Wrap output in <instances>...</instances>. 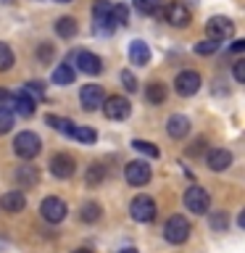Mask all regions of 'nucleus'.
<instances>
[{"instance_id":"f257e3e1","label":"nucleus","mask_w":245,"mask_h":253,"mask_svg":"<svg viewBox=\"0 0 245 253\" xmlns=\"http://www.w3.org/2000/svg\"><path fill=\"white\" fill-rule=\"evenodd\" d=\"M40 150H42V140L37 137L35 132H19L13 140V153L24 158V161H29V158H35Z\"/></svg>"},{"instance_id":"f03ea898","label":"nucleus","mask_w":245,"mask_h":253,"mask_svg":"<svg viewBox=\"0 0 245 253\" xmlns=\"http://www.w3.org/2000/svg\"><path fill=\"white\" fill-rule=\"evenodd\" d=\"M129 211H132V219L134 221L148 224V221L156 219V201H153V198H148V195H137V198H132Z\"/></svg>"},{"instance_id":"7ed1b4c3","label":"nucleus","mask_w":245,"mask_h":253,"mask_svg":"<svg viewBox=\"0 0 245 253\" xmlns=\"http://www.w3.org/2000/svg\"><path fill=\"white\" fill-rule=\"evenodd\" d=\"M163 237H166L169 243H174V245L185 243L187 237H190V221L182 216V213L171 216L169 221H166V227H163Z\"/></svg>"},{"instance_id":"20e7f679","label":"nucleus","mask_w":245,"mask_h":253,"mask_svg":"<svg viewBox=\"0 0 245 253\" xmlns=\"http://www.w3.org/2000/svg\"><path fill=\"white\" fill-rule=\"evenodd\" d=\"M103 114H106L111 122H124L126 116L132 114V103L126 98H119V95H111V98L103 100Z\"/></svg>"},{"instance_id":"39448f33","label":"nucleus","mask_w":245,"mask_h":253,"mask_svg":"<svg viewBox=\"0 0 245 253\" xmlns=\"http://www.w3.org/2000/svg\"><path fill=\"white\" fill-rule=\"evenodd\" d=\"M185 206H187V211H193V213H208V209H211V195H208V190L193 185V187L185 193Z\"/></svg>"},{"instance_id":"423d86ee","label":"nucleus","mask_w":245,"mask_h":253,"mask_svg":"<svg viewBox=\"0 0 245 253\" xmlns=\"http://www.w3.org/2000/svg\"><path fill=\"white\" fill-rule=\"evenodd\" d=\"M66 211H69L66 201H63V198H55V195L45 198V201L40 203V213H42V219L50 221V224H58V221L66 219Z\"/></svg>"},{"instance_id":"0eeeda50","label":"nucleus","mask_w":245,"mask_h":253,"mask_svg":"<svg viewBox=\"0 0 245 253\" xmlns=\"http://www.w3.org/2000/svg\"><path fill=\"white\" fill-rule=\"evenodd\" d=\"M111 5L108 0H98V3L92 5V16H95V32L98 35H111L114 32V19H111Z\"/></svg>"},{"instance_id":"6e6552de","label":"nucleus","mask_w":245,"mask_h":253,"mask_svg":"<svg viewBox=\"0 0 245 253\" xmlns=\"http://www.w3.org/2000/svg\"><path fill=\"white\" fill-rule=\"evenodd\" d=\"M124 177L132 187H145L150 182V164L148 161H129L124 169Z\"/></svg>"},{"instance_id":"1a4fd4ad","label":"nucleus","mask_w":245,"mask_h":253,"mask_svg":"<svg viewBox=\"0 0 245 253\" xmlns=\"http://www.w3.org/2000/svg\"><path fill=\"white\" fill-rule=\"evenodd\" d=\"M205 32H208V40H216V42H224L235 35V24L224 19V16H213V19L205 24Z\"/></svg>"},{"instance_id":"9d476101","label":"nucleus","mask_w":245,"mask_h":253,"mask_svg":"<svg viewBox=\"0 0 245 253\" xmlns=\"http://www.w3.org/2000/svg\"><path fill=\"white\" fill-rule=\"evenodd\" d=\"M174 90H177L182 98H190L201 90V74L198 71H179L177 79H174Z\"/></svg>"},{"instance_id":"9b49d317","label":"nucleus","mask_w":245,"mask_h":253,"mask_svg":"<svg viewBox=\"0 0 245 253\" xmlns=\"http://www.w3.org/2000/svg\"><path fill=\"white\" fill-rule=\"evenodd\" d=\"M74 171H77V164H74V158H71L69 153H55L50 158V174H53V177L69 179Z\"/></svg>"},{"instance_id":"f8f14e48","label":"nucleus","mask_w":245,"mask_h":253,"mask_svg":"<svg viewBox=\"0 0 245 253\" xmlns=\"http://www.w3.org/2000/svg\"><path fill=\"white\" fill-rule=\"evenodd\" d=\"M79 100H82V108H84V111H95V108L103 106L106 92H103L100 84H84L82 92H79Z\"/></svg>"},{"instance_id":"ddd939ff","label":"nucleus","mask_w":245,"mask_h":253,"mask_svg":"<svg viewBox=\"0 0 245 253\" xmlns=\"http://www.w3.org/2000/svg\"><path fill=\"white\" fill-rule=\"evenodd\" d=\"M163 16L171 27H187L190 24V8L182 5V3H169L163 8Z\"/></svg>"},{"instance_id":"4468645a","label":"nucleus","mask_w":245,"mask_h":253,"mask_svg":"<svg viewBox=\"0 0 245 253\" xmlns=\"http://www.w3.org/2000/svg\"><path fill=\"white\" fill-rule=\"evenodd\" d=\"M166 132H169V137H174V140L187 137V132H190V119L182 116V114L169 116V122H166Z\"/></svg>"},{"instance_id":"2eb2a0df","label":"nucleus","mask_w":245,"mask_h":253,"mask_svg":"<svg viewBox=\"0 0 245 253\" xmlns=\"http://www.w3.org/2000/svg\"><path fill=\"white\" fill-rule=\"evenodd\" d=\"M0 206H3V211H8V213H19V211H24V206H27V198H24L21 190H8V193L0 198Z\"/></svg>"},{"instance_id":"dca6fc26","label":"nucleus","mask_w":245,"mask_h":253,"mask_svg":"<svg viewBox=\"0 0 245 253\" xmlns=\"http://www.w3.org/2000/svg\"><path fill=\"white\" fill-rule=\"evenodd\" d=\"M77 66H79V71H84V74H100V71H103V61L95 53L82 50V53H77Z\"/></svg>"},{"instance_id":"f3484780","label":"nucleus","mask_w":245,"mask_h":253,"mask_svg":"<svg viewBox=\"0 0 245 253\" xmlns=\"http://www.w3.org/2000/svg\"><path fill=\"white\" fill-rule=\"evenodd\" d=\"M129 61L134 66H148L150 63V47L142 40H132L129 42Z\"/></svg>"},{"instance_id":"a211bd4d","label":"nucleus","mask_w":245,"mask_h":253,"mask_svg":"<svg viewBox=\"0 0 245 253\" xmlns=\"http://www.w3.org/2000/svg\"><path fill=\"white\" fill-rule=\"evenodd\" d=\"M229 164H232V153L227 148H213L208 153V169L211 171H224V169H229Z\"/></svg>"},{"instance_id":"6ab92c4d","label":"nucleus","mask_w":245,"mask_h":253,"mask_svg":"<svg viewBox=\"0 0 245 253\" xmlns=\"http://www.w3.org/2000/svg\"><path fill=\"white\" fill-rule=\"evenodd\" d=\"M16 182H19L21 187H35L37 182H40V171H37V166H29V164H24L16 169Z\"/></svg>"},{"instance_id":"aec40b11","label":"nucleus","mask_w":245,"mask_h":253,"mask_svg":"<svg viewBox=\"0 0 245 253\" xmlns=\"http://www.w3.org/2000/svg\"><path fill=\"white\" fill-rule=\"evenodd\" d=\"M35 100L29 98V95H24V92H19V95H13V114H19V116H32L35 114Z\"/></svg>"},{"instance_id":"412c9836","label":"nucleus","mask_w":245,"mask_h":253,"mask_svg":"<svg viewBox=\"0 0 245 253\" xmlns=\"http://www.w3.org/2000/svg\"><path fill=\"white\" fill-rule=\"evenodd\" d=\"M77 19H71V16H61L58 21H55V35L63 37V40H69V37H74L77 35Z\"/></svg>"},{"instance_id":"4be33fe9","label":"nucleus","mask_w":245,"mask_h":253,"mask_svg":"<svg viewBox=\"0 0 245 253\" xmlns=\"http://www.w3.org/2000/svg\"><path fill=\"white\" fill-rule=\"evenodd\" d=\"M74 82V69L69 66V63H58V66L53 69V84H71Z\"/></svg>"},{"instance_id":"5701e85b","label":"nucleus","mask_w":245,"mask_h":253,"mask_svg":"<svg viewBox=\"0 0 245 253\" xmlns=\"http://www.w3.org/2000/svg\"><path fill=\"white\" fill-rule=\"evenodd\" d=\"M45 122L53 126V129H58L61 134H66V137H71V132H74V122H69V119L63 116H55V114H47Z\"/></svg>"},{"instance_id":"b1692460","label":"nucleus","mask_w":245,"mask_h":253,"mask_svg":"<svg viewBox=\"0 0 245 253\" xmlns=\"http://www.w3.org/2000/svg\"><path fill=\"white\" fill-rule=\"evenodd\" d=\"M145 98H148V103H153V106H161L166 100V87L161 82H150L145 87Z\"/></svg>"},{"instance_id":"393cba45","label":"nucleus","mask_w":245,"mask_h":253,"mask_svg":"<svg viewBox=\"0 0 245 253\" xmlns=\"http://www.w3.org/2000/svg\"><path fill=\"white\" fill-rule=\"evenodd\" d=\"M71 140H77V142H84V145H92V142L98 140V132H95L92 126H79V124H74V132H71Z\"/></svg>"},{"instance_id":"a878e982","label":"nucleus","mask_w":245,"mask_h":253,"mask_svg":"<svg viewBox=\"0 0 245 253\" xmlns=\"http://www.w3.org/2000/svg\"><path fill=\"white\" fill-rule=\"evenodd\" d=\"M100 206L95 203V201H87L84 206H82V213H79V216H82V221H87V224H95V221L100 219Z\"/></svg>"},{"instance_id":"bb28decb","label":"nucleus","mask_w":245,"mask_h":253,"mask_svg":"<svg viewBox=\"0 0 245 253\" xmlns=\"http://www.w3.org/2000/svg\"><path fill=\"white\" fill-rule=\"evenodd\" d=\"M161 5H163V0H134V8L142 13V16H153L161 11Z\"/></svg>"},{"instance_id":"cd10ccee","label":"nucleus","mask_w":245,"mask_h":253,"mask_svg":"<svg viewBox=\"0 0 245 253\" xmlns=\"http://www.w3.org/2000/svg\"><path fill=\"white\" fill-rule=\"evenodd\" d=\"M132 148L137 150V153L148 156V158H158V156H161V150H158L153 142H148V140H134V142H132Z\"/></svg>"},{"instance_id":"c85d7f7f","label":"nucleus","mask_w":245,"mask_h":253,"mask_svg":"<svg viewBox=\"0 0 245 253\" xmlns=\"http://www.w3.org/2000/svg\"><path fill=\"white\" fill-rule=\"evenodd\" d=\"M103 179H106V169H103V164H90V169H87V185L95 187V185H100Z\"/></svg>"},{"instance_id":"c756f323","label":"nucleus","mask_w":245,"mask_h":253,"mask_svg":"<svg viewBox=\"0 0 245 253\" xmlns=\"http://www.w3.org/2000/svg\"><path fill=\"white\" fill-rule=\"evenodd\" d=\"M24 95H29L35 103L37 100H45V84L37 82V79H35V82H27V84H24Z\"/></svg>"},{"instance_id":"7c9ffc66","label":"nucleus","mask_w":245,"mask_h":253,"mask_svg":"<svg viewBox=\"0 0 245 253\" xmlns=\"http://www.w3.org/2000/svg\"><path fill=\"white\" fill-rule=\"evenodd\" d=\"M13 50L8 47V42H0V71H8L13 66Z\"/></svg>"},{"instance_id":"2f4dec72","label":"nucleus","mask_w":245,"mask_h":253,"mask_svg":"<svg viewBox=\"0 0 245 253\" xmlns=\"http://www.w3.org/2000/svg\"><path fill=\"white\" fill-rule=\"evenodd\" d=\"M227 224H229V219H227L224 211H213L211 213V229H213V232H224Z\"/></svg>"},{"instance_id":"473e14b6","label":"nucleus","mask_w":245,"mask_h":253,"mask_svg":"<svg viewBox=\"0 0 245 253\" xmlns=\"http://www.w3.org/2000/svg\"><path fill=\"white\" fill-rule=\"evenodd\" d=\"M216 50H219L216 40H201V42L195 45V53L198 55H211V53H216Z\"/></svg>"},{"instance_id":"72a5a7b5","label":"nucleus","mask_w":245,"mask_h":253,"mask_svg":"<svg viewBox=\"0 0 245 253\" xmlns=\"http://www.w3.org/2000/svg\"><path fill=\"white\" fill-rule=\"evenodd\" d=\"M111 19H114V24H129V11H126V5H114L111 8Z\"/></svg>"},{"instance_id":"f704fd0d","label":"nucleus","mask_w":245,"mask_h":253,"mask_svg":"<svg viewBox=\"0 0 245 253\" xmlns=\"http://www.w3.org/2000/svg\"><path fill=\"white\" fill-rule=\"evenodd\" d=\"M13 129V111H0V134Z\"/></svg>"},{"instance_id":"c9c22d12","label":"nucleus","mask_w":245,"mask_h":253,"mask_svg":"<svg viewBox=\"0 0 245 253\" xmlns=\"http://www.w3.org/2000/svg\"><path fill=\"white\" fill-rule=\"evenodd\" d=\"M122 82H124V87H126V92H137V79H134V74L132 71H122Z\"/></svg>"},{"instance_id":"e433bc0d","label":"nucleus","mask_w":245,"mask_h":253,"mask_svg":"<svg viewBox=\"0 0 245 253\" xmlns=\"http://www.w3.org/2000/svg\"><path fill=\"white\" fill-rule=\"evenodd\" d=\"M13 108V92L0 90V111H11Z\"/></svg>"},{"instance_id":"4c0bfd02","label":"nucleus","mask_w":245,"mask_h":253,"mask_svg":"<svg viewBox=\"0 0 245 253\" xmlns=\"http://www.w3.org/2000/svg\"><path fill=\"white\" fill-rule=\"evenodd\" d=\"M50 55H53V47L47 42H42V45H40V50H37V58L42 63H47V61H50Z\"/></svg>"},{"instance_id":"58836bf2","label":"nucleus","mask_w":245,"mask_h":253,"mask_svg":"<svg viewBox=\"0 0 245 253\" xmlns=\"http://www.w3.org/2000/svg\"><path fill=\"white\" fill-rule=\"evenodd\" d=\"M235 79L245 82V61H235Z\"/></svg>"},{"instance_id":"ea45409f","label":"nucleus","mask_w":245,"mask_h":253,"mask_svg":"<svg viewBox=\"0 0 245 253\" xmlns=\"http://www.w3.org/2000/svg\"><path fill=\"white\" fill-rule=\"evenodd\" d=\"M201 148H205V140H195V145L190 148V153H193V156H198V153H201Z\"/></svg>"},{"instance_id":"a19ab883","label":"nucleus","mask_w":245,"mask_h":253,"mask_svg":"<svg viewBox=\"0 0 245 253\" xmlns=\"http://www.w3.org/2000/svg\"><path fill=\"white\" fill-rule=\"evenodd\" d=\"M243 47H245V40H235V42H232V50H235V53H240Z\"/></svg>"},{"instance_id":"79ce46f5","label":"nucleus","mask_w":245,"mask_h":253,"mask_svg":"<svg viewBox=\"0 0 245 253\" xmlns=\"http://www.w3.org/2000/svg\"><path fill=\"white\" fill-rule=\"evenodd\" d=\"M119 253H140V251H137V248H122Z\"/></svg>"},{"instance_id":"37998d69","label":"nucleus","mask_w":245,"mask_h":253,"mask_svg":"<svg viewBox=\"0 0 245 253\" xmlns=\"http://www.w3.org/2000/svg\"><path fill=\"white\" fill-rule=\"evenodd\" d=\"M74 253H92V251H90V248H77Z\"/></svg>"},{"instance_id":"c03bdc74","label":"nucleus","mask_w":245,"mask_h":253,"mask_svg":"<svg viewBox=\"0 0 245 253\" xmlns=\"http://www.w3.org/2000/svg\"><path fill=\"white\" fill-rule=\"evenodd\" d=\"M55 3H71V0H55Z\"/></svg>"}]
</instances>
